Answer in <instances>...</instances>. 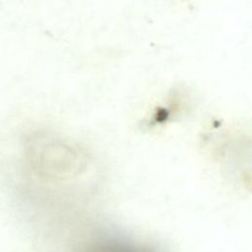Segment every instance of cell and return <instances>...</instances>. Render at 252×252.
<instances>
[{
    "label": "cell",
    "instance_id": "cell-1",
    "mask_svg": "<svg viewBox=\"0 0 252 252\" xmlns=\"http://www.w3.org/2000/svg\"><path fill=\"white\" fill-rule=\"evenodd\" d=\"M23 158L30 177L42 183L72 180L83 173L88 164L83 150L44 131L28 135L24 142Z\"/></svg>",
    "mask_w": 252,
    "mask_h": 252
},
{
    "label": "cell",
    "instance_id": "cell-2",
    "mask_svg": "<svg viewBox=\"0 0 252 252\" xmlns=\"http://www.w3.org/2000/svg\"><path fill=\"white\" fill-rule=\"evenodd\" d=\"M78 252H163L157 246L123 235H99L90 239Z\"/></svg>",
    "mask_w": 252,
    "mask_h": 252
}]
</instances>
